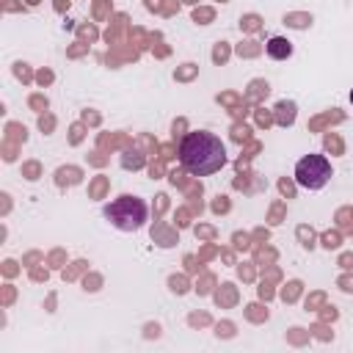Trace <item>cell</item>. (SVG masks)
Wrapping results in <instances>:
<instances>
[{
  "instance_id": "5",
  "label": "cell",
  "mask_w": 353,
  "mask_h": 353,
  "mask_svg": "<svg viewBox=\"0 0 353 353\" xmlns=\"http://www.w3.org/2000/svg\"><path fill=\"white\" fill-rule=\"evenodd\" d=\"M350 102H353V91H350Z\"/></svg>"
},
{
  "instance_id": "4",
  "label": "cell",
  "mask_w": 353,
  "mask_h": 353,
  "mask_svg": "<svg viewBox=\"0 0 353 353\" xmlns=\"http://www.w3.org/2000/svg\"><path fill=\"white\" fill-rule=\"evenodd\" d=\"M265 50H268V55H270L273 61H284V58L292 55V44H290V39H284V36H273V39L265 44Z\"/></svg>"
},
{
  "instance_id": "3",
  "label": "cell",
  "mask_w": 353,
  "mask_h": 353,
  "mask_svg": "<svg viewBox=\"0 0 353 353\" xmlns=\"http://www.w3.org/2000/svg\"><path fill=\"white\" fill-rule=\"evenodd\" d=\"M331 179V163L325 154H306L295 163V182L306 190H320Z\"/></svg>"
},
{
  "instance_id": "1",
  "label": "cell",
  "mask_w": 353,
  "mask_h": 353,
  "mask_svg": "<svg viewBox=\"0 0 353 353\" xmlns=\"http://www.w3.org/2000/svg\"><path fill=\"white\" fill-rule=\"evenodd\" d=\"M179 165L193 176H210L226 165V146L215 132H188L179 141Z\"/></svg>"
},
{
  "instance_id": "2",
  "label": "cell",
  "mask_w": 353,
  "mask_h": 353,
  "mask_svg": "<svg viewBox=\"0 0 353 353\" xmlns=\"http://www.w3.org/2000/svg\"><path fill=\"white\" fill-rule=\"evenodd\" d=\"M149 207L138 196H119L110 204H105V218L119 229V232H138L146 223Z\"/></svg>"
}]
</instances>
